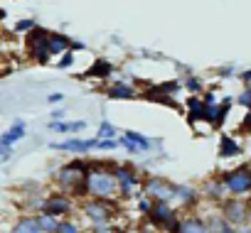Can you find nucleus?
Listing matches in <instances>:
<instances>
[{"mask_svg":"<svg viewBox=\"0 0 251 233\" xmlns=\"http://www.w3.org/2000/svg\"><path fill=\"white\" fill-rule=\"evenodd\" d=\"M111 169H113V174H116V179H118V196H131L138 187H143V182H141V177H138V172L133 169V167H128V165H111Z\"/></svg>","mask_w":251,"mask_h":233,"instance_id":"6","label":"nucleus"},{"mask_svg":"<svg viewBox=\"0 0 251 233\" xmlns=\"http://www.w3.org/2000/svg\"><path fill=\"white\" fill-rule=\"evenodd\" d=\"M84 128H86L84 121H72V123H69V133H81Z\"/></svg>","mask_w":251,"mask_h":233,"instance_id":"33","label":"nucleus"},{"mask_svg":"<svg viewBox=\"0 0 251 233\" xmlns=\"http://www.w3.org/2000/svg\"><path fill=\"white\" fill-rule=\"evenodd\" d=\"M118 143H121V148H126V150H128L131 155H138V152H141L138 143H133L131 138H126V135H121V138H118Z\"/></svg>","mask_w":251,"mask_h":233,"instance_id":"27","label":"nucleus"},{"mask_svg":"<svg viewBox=\"0 0 251 233\" xmlns=\"http://www.w3.org/2000/svg\"><path fill=\"white\" fill-rule=\"evenodd\" d=\"M202 191H204V194H207V199H209V201H214V204L224 201V194H229V191H226V184H224V179H222V177L204 182Z\"/></svg>","mask_w":251,"mask_h":233,"instance_id":"10","label":"nucleus"},{"mask_svg":"<svg viewBox=\"0 0 251 233\" xmlns=\"http://www.w3.org/2000/svg\"><path fill=\"white\" fill-rule=\"evenodd\" d=\"M57 101L62 103V101H64V96H62V93H50V103H57Z\"/></svg>","mask_w":251,"mask_h":233,"instance_id":"37","label":"nucleus"},{"mask_svg":"<svg viewBox=\"0 0 251 233\" xmlns=\"http://www.w3.org/2000/svg\"><path fill=\"white\" fill-rule=\"evenodd\" d=\"M143 194H148L153 201H173L177 199V184L160 177H148L143 182Z\"/></svg>","mask_w":251,"mask_h":233,"instance_id":"5","label":"nucleus"},{"mask_svg":"<svg viewBox=\"0 0 251 233\" xmlns=\"http://www.w3.org/2000/svg\"><path fill=\"white\" fill-rule=\"evenodd\" d=\"M37 25H35V20H18L15 22V32L20 35V32H30V30H35Z\"/></svg>","mask_w":251,"mask_h":233,"instance_id":"29","label":"nucleus"},{"mask_svg":"<svg viewBox=\"0 0 251 233\" xmlns=\"http://www.w3.org/2000/svg\"><path fill=\"white\" fill-rule=\"evenodd\" d=\"M241 81H244V84H246V86H251V69H249V71H244V74H241Z\"/></svg>","mask_w":251,"mask_h":233,"instance_id":"38","label":"nucleus"},{"mask_svg":"<svg viewBox=\"0 0 251 233\" xmlns=\"http://www.w3.org/2000/svg\"><path fill=\"white\" fill-rule=\"evenodd\" d=\"M155 86V91H160V93H168V96H173V93H177L182 86H185V81H165V84H153Z\"/></svg>","mask_w":251,"mask_h":233,"instance_id":"23","label":"nucleus"},{"mask_svg":"<svg viewBox=\"0 0 251 233\" xmlns=\"http://www.w3.org/2000/svg\"><path fill=\"white\" fill-rule=\"evenodd\" d=\"M222 213L229 223L234 226H246L251 223L249 218V201H241L239 196H231V199H224L222 201Z\"/></svg>","mask_w":251,"mask_h":233,"instance_id":"7","label":"nucleus"},{"mask_svg":"<svg viewBox=\"0 0 251 233\" xmlns=\"http://www.w3.org/2000/svg\"><path fill=\"white\" fill-rule=\"evenodd\" d=\"M37 218H40V226H42L45 233H59V221H62V218H57V216H52V213H45V211H40Z\"/></svg>","mask_w":251,"mask_h":233,"instance_id":"21","label":"nucleus"},{"mask_svg":"<svg viewBox=\"0 0 251 233\" xmlns=\"http://www.w3.org/2000/svg\"><path fill=\"white\" fill-rule=\"evenodd\" d=\"M180 233H209V223L204 218H200L197 213H190V216H182Z\"/></svg>","mask_w":251,"mask_h":233,"instance_id":"13","label":"nucleus"},{"mask_svg":"<svg viewBox=\"0 0 251 233\" xmlns=\"http://www.w3.org/2000/svg\"><path fill=\"white\" fill-rule=\"evenodd\" d=\"M0 160H3V162L10 160V148L8 145H0Z\"/></svg>","mask_w":251,"mask_h":233,"instance_id":"34","label":"nucleus"},{"mask_svg":"<svg viewBox=\"0 0 251 233\" xmlns=\"http://www.w3.org/2000/svg\"><path fill=\"white\" fill-rule=\"evenodd\" d=\"M72 62H74V49H67L64 54L57 57V66H59V69H69Z\"/></svg>","mask_w":251,"mask_h":233,"instance_id":"25","label":"nucleus"},{"mask_svg":"<svg viewBox=\"0 0 251 233\" xmlns=\"http://www.w3.org/2000/svg\"><path fill=\"white\" fill-rule=\"evenodd\" d=\"M106 96L111 98V101H121V98H133L136 96V88L131 86V84H123V81H116V84H111L108 88H106Z\"/></svg>","mask_w":251,"mask_h":233,"instance_id":"15","label":"nucleus"},{"mask_svg":"<svg viewBox=\"0 0 251 233\" xmlns=\"http://www.w3.org/2000/svg\"><path fill=\"white\" fill-rule=\"evenodd\" d=\"M185 103H187V123L190 126H195V121H204V98L192 93Z\"/></svg>","mask_w":251,"mask_h":233,"instance_id":"12","label":"nucleus"},{"mask_svg":"<svg viewBox=\"0 0 251 233\" xmlns=\"http://www.w3.org/2000/svg\"><path fill=\"white\" fill-rule=\"evenodd\" d=\"M81 211L84 216L89 218L91 226H101V223H111L113 221V213H116V206L108 204V199H99V196H91L81 204Z\"/></svg>","mask_w":251,"mask_h":233,"instance_id":"3","label":"nucleus"},{"mask_svg":"<svg viewBox=\"0 0 251 233\" xmlns=\"http://www.w3.org/2000/svg\"><path fill=\"white\" fill-rule=\"evenodd\" d=\"M59 233H81L74 221H59Z\"/></svg>","mask_w":251,"mask_h":233,"instance_id":"30","label":"nucleus"},{"mask_svg":"<svg viewBox=\"0 0 251 233\" xmlns=\"http://www.w3.org/2000/svg\"><path fill=\"white\" fill-rule=\"evenodd\" d=\"M42 211H45V213H52V216H57V218H64V216H69V213L74 211V196H72V194H64V191L50 194V196L45 199V204H42Z\"/></svg>","mask_w":251,"mask_h":233,"instance_id":"8","label":"nucleus"},{"mask_svg":"<svg viewBox=\"0 0 251 233\" xmlns=\"http://www.w3.org/2000/svg\"><path fill=\"white\" fill-rule=\"evenodd\" d=\"M52 150H59V152H72V155H84L89 150H96L99 148V138H91V140H81V138H72L67 143H50Z\"/></svg>","mask_w":251,"mask_h":233,"instance_id":"9","label":"nucleus"},{"mask_svg":"<svg viewBox=\"0 0 251 233\" xmlns=\"http://www.w3.org/2000/svg\"><path fill=\"white\" fill-rule=\"evenodd\" d=\"M177 201H182L185 206H195L197 204V189L187 187V184H177Z\"/></svg>","mask_w":251,"mask_h":233,"instance_id":"20","label":"nucleus"},{"mask_svg":"<svg viewBox=\"0 0 251 233\" xmlns=\"http://www.w3.org/2000/svg\"><path fill=\"white\" fill-rule=\"evenodd\" d=\"M72 49L76 52V49H84V42H72Z\"/></svg>","mask_w":251,"mask_h":233,"instance_id":"39","label":"nucleus"},{"mask_svg":"<svg viewBox=\"0 0 251 233\" xmlns=\"http://www.w3.org/2000/svg\"><path fill=\"white\" fill-rule=\"evenodd\" d=\"M47 128H50V130H54V133H69V123H62V121H57V118H54Z\"/></svg>","mask_w":251,"mask_h":233,"instance_id":"31","label":"nucleus"},{"mask_svg":"<svg viewBox=\"0 0 251 233\" xmlns=\"http://www.w3.org/2000/svg\"><path fill=\"white\" fill-rule=\"evenodd\" d=\"M222 179H224V184H226L229 196H244V194L251 191V167H246V165L224 172Z\"/></svg>","mask_w":251,"mask_h":233,"instance_id":"4","label":"nucleus"},{"mask_svg":"<svg viewBox=\"0 0 251 233\" xmlns=\"http://www.w3.org/2000/svg\"><path fill=\"white\" fill-rule=\"evenodd\" d=\"M185 88H187L190 93H200V91H202V79L190 74V76H187V81H185Z\"/></svg>","mask_w":251,"mask_h":233,"instance_id":"26","label":"nucleus"},{"mask_svg":"<svg viewBox=\"0 0 251 233\" xmlns=\"http://www.w3.org/2000/svg\"><path fill=\"white\" fill-rule=\"evenodd\" d=\"M111 71H113V64H108L106 59H96L84 76H86V79H108Z\"/></svg>","mask_w":251,"mask_h":233,"instance_id":"17","label":"nucleus"},{"mask_svg":"<svg viewBox=\"0 0 251 233\" xmlns=\"http://www.w3.org/2000/svg\"><path fill=\"white\" fill-rule=\"evenodd\" d=\"M207 223H209V233H239V226H234V223H229L226 218H224V213H212L209 218H207Z\"/></svg>","mask_w":251,"mask_h":233,"instance_id":"14","label":"nucleus"},{"mask_svg":"<svg viewBox=\"0 0 251 233\" xmlns=\"http://www.w3.org/2000/svg\"><path fill=\"white\" fill-rule=\"evenodd\" d=\"M123 135H126V138H131L133 143H138V148H141V152H148V150L153 148V143H151V140H148L146 135H141V133H136V130H126Z\"/></svg>","mask_w":251,"mask_h":233,"instance_id":"22","label":"nucleus"},{"mask_svg":"<svg viewBox=\"0 0 251 233\" xmlns=\"http://www.w3.org/2000/svg\"><path fill=\"white\" fill-rule=\"evenodd\" d=\"M13 233H45V231H42L37 216L23 213V216H18V221H15V226H13Z\"/></svg>","mask_w":251,"mask_h":233,"instance_id":"11","label":"nucleus"},{"mask_svg":"<svg viewBox=\"0 0 251 233\" xmlns=\"http://www.w3.org/2000/svg\"><path fill=\"white\" fill-rule=\"evenodd\" d=\"M249 218H251V201H249Z\"/></svg>","mask_w":251,"mask_h":233,"instance_id":"40","label":"nucleus"},{"mask_svg":"<svg viewBox=\"0 0 251 233\" xmlns=\"http://www.w3.org/2000/svg\"><path fill=\"white\" fill-rule=\"evenodd\" d=\"M52 118L62 121V118H64V108H54V110H52Z\"/></svg>","mask_w":251,"mask_h":233,"instance_id":"36","label":"nucleus"},{"mask_svg":"<svg viewBox=\"0 0 251 233\" xmlns=\"http://www.w3.org/2000/svg\"><path fill=\"white\" fill-rule=\"evenodd\" d=\"M89 196H99V199H113L118 194V179L111 169V165H94L89 169Z\"/></svg>","mask_w":251,"mask_h":233,"instance_id":"1","label":"nucleus"},{"mask_svg":"<svg viewBox=\"0 0 251 233\" xmlns=\"http://www.w3.org/2000/svg\"><path fill=\"white\" fill-rule=\"evenodd\" d=\"M241 133H249L251 135V110L244 115V121H241Z\"/></svg>","mask_w":251,"mask_h":233,"instance_id":"32","label":"nucleus"},{"mask_svg":"<svg viewBox=\"0 0 251 233\" xmlns=\"http://www.w3.org/2000/svg\"><path fill=\"white\" fill-rule=\"evenodd\" d=\"M96 138H101V140H103V138H116V128H113L108 121H101V123H99V130H96Z\"/></svg>","mask_w":251,"mask_h":233,"instance_id":"24","label":"nucleus"},{"mask_svg":"<svg viewBox=\"0 0 251 233\" xmlns=\"http://www.w3.org/2000/svg\"><path fill=\"white\" fill-rule=\"evenodd\" d=\"M236 103L251 110V86H244V91H241V93L236 96Z\"/></svg>","mask_w":251,"mask_h":233,"instance_id":"28","label":"nucleus"},{"mask_svg":"<svg viewBox=\"0 0 251 233\" xmlns=\"http://www.w3.org/2000/svg\"><path fill=\"white\" fill-rule=\"evenodd\" d=\"M67 49H72V40L59 35V32H50V52H52V57H59Z\"/></svg>","mask_w":251,"mask_h":233,"instance_id":"16","label":"nucleus"},{"mask_svg":"<svg viewBox=\"0 0 251 233\" xmlns=\"http://www.w3.org/2000/svg\"><path fill=\"white\" fill-rule=\"evenodd\" d=\"M231 74H234V66H222V69H219V76H224V79L231 76Z\"/></svg>","mask_w":251,"mask_h":233,"instance_id":"35","label":"nucleus"},{"mask_svg":"<svg viewBox=\"0 0 251 233\" xmlns=\"http://www.w3.org/2000/svg\"><path fill=\"white\" fill-rule=\"evenodd\" d=\"M236 155H241V145H236L229 135H222V140H219V157L229 160V157H236Z\"/></svg>","mask_w":251,"mask_h":233,"instance_id":"19","label":"nucleus"},{"mask_svg":"<svg viewBox=\"0 0 251 233\" xmlns=\"http://www.w3.org/2000/svg\"><path fill=\"white\" fill-rule=\"evenodd\" d=\"M23 135H25V123H23V121H18V123H13L3 135H0V145H8V148H10V145H15Z\"/></svg>","mask_w":251,"mask_h":233,"instance_id":"18","label":"nucleus"},{"mask_svg":"<svg viewBox=\"0 0 251 233\" xmlns=\"http://www.w3.org/2000/svg\"><path fill=\"white\" fill-rule=\"evenodd\" d=\"M25 47H27V54H30L32 62L47 64V62L52 59V52H50V32L42 30V27H35V30L27 32Z\"/></svg>","mask_w":251,"mask_h":233,"instance_id":"2","label":"nucleus"}]
</instances>
